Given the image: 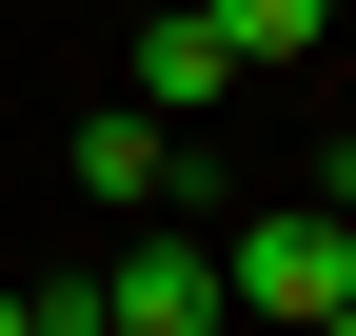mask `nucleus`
Segmentation results:
<instances>
[{"instance_id": "obj_1", "label": "nucleus", "mask_w": 356, "mask_h": 336, "mask_svg": "<svg viewBox=\"0 0 356 336\" xmlns=\"http://www.w3.org/2000/svg\"><path fill=\"white\" fill-rule=\"evenodd\" d=\"M218 297H238V317H337V297H356V218H337V198L257 218L238 258H218Z\"/></svg>"}, {"instance_id": "obj_8", "label": "nucleus", "mask_w": 356, "mask_h": 336, "mask_svg": "<svg viewBox=\"0 0 356 336\" xmlns=\"http://www.w3.org/2000/svg\"><path fill=\"white\" fill-rule=\"evenodd\" d=\"M337 218H356V198H337Z\"/></svg>"}, {"instance_id": "obj_4", "label": "nucleus", "mask_w": 356, "mask_h": 336, "mask_svg": "<svg viewBox=\"0 0 356 336\" xmlns=\"http://www.w3.org/2000/svg\"><path fill=\"white\" fill-rule=\"evenodd\" d=\"M159 158H178V119H159V99H119V119H79V198H119V218L159 198Z\"/></svg>"}, {"instance_id": "obj_6", "label": "nucleus", "mask_w": 356, "mask_h": 336, "mask_svg": "<svg viewBox=\"0 0 356 336\" xmlns=\"http://www.w3.org/2000/svg\"><path fill=\"white\" fill-rule=\"evenodd\" d=\"M0 336H40V297H0Z\"/></svg>"}, {"instance_id": "obj_2", "label": "nucleus", "mask_w": 356, "mask_h": 336, "mask_svg": "<svg viewBox=\"0 0 356 336\" xmlns=\"http://www.w3.org/2000/svg\"><path fill=\"white\" fill-rule=\"evenodd\" d=\"M99 336H218V237H139L119 277H79Z\"/></svg>"}, {"instance_id": "obj_7", "label": "nucleus", "mask_w": 356, "mask_h": 336, "mask_svg": "<svg viewBox=\"0 0 356 336\" xmlns=\"http://www.w3.org/2000/svg\"><path fill=\"white\" fill-rule=\"evenodd\" d=\"M297 336H356V297H337V317H297Z\"/></svg>"}, {"instance_id": "obj_3", "label": "nucleus", "mask_w": 356, "mask_h": 336, "mask_svg": "<svg viewBox=\"0 0 356 336\" xmlns=\"http://www.w3.org/2000/svg\"><path fill=\"white\" fill-rule=\"evenodd\" d=\"M139 99H159V119H218V99H238V40H218L198 0H159V20H139Z\"/></svg>"}, {"instance_id": "obj_5", "label": "nucleus", "mask_w": 356, "mask_h": 336, "mask_svg": "<svg viewBox=\"0 0 356 336\" xmlns=\"http://www.w3.org/2000/svg\"><path fill=\"white\" fill-rule=\"evenodd\" d=\"M198 20L238 40V79H257V60H317V40H337V0H198Z\"/></svg>"}]
</instances>
